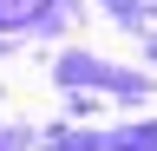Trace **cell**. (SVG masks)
Wrapping results in <instances>:
<instances>
[{
    "label": "cell",
    "mask_w": 157,
    "mask_h": 151,
    "mask_svg": "<svg viewBox=\"0 0 157 151\" xmlns=\"http://www.w3.org/2000/svg\"><path fill=\"white\" fill-rule=\"evenodd\" d=\"M0 20H26V0H0Z\"/></svg>",
    "instance_id": "obj_1"
}]
</instances>
